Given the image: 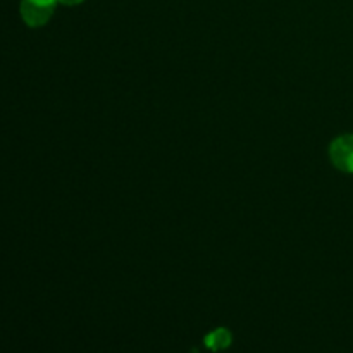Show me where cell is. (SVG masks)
I'll return each mask as SVG.
<instances>
[{
    "label": "cell",
    "mask_w": 353,
    "mask_h": 353,
    "mask_svg": "<svg viewBox=\"0 0 353 353\" xmlns=\"http://www.w3.org/2000/svg\"><path fill=\"white\" fill-rule=\"evenodd\" d=\"M19 9L24 23L31 28H38L43 26V24H47L50 21V17L54 16L55 7L41 6V3L31 2V0H23Z\"/></svg>",
    "instance_id": "2"
},
{
    "label": "cell",
    "mask_w": 353,
    "mask_h": 353,
    "mask_svg": "<svg viewBox=\"0 0 353 353\" xmlns=\"http://www.w3.org/2000/svg\"><path fill=\"white\" fill-rule=\"evenodd\" d=\"M31 2L41 3V6H48V7H55L59 3V0H31Z\"/></svg>",
    "instance_id": "4"
},
{
    "label": "cell",
    "mask_w": 353,
    "mask_h": 353,
    "mask_svg": "<svg viewBox=\"0 0 353 353\" xmlns=\"http://www.w3.org/2000/svg\"><path fill=\"white\" fill-rule=\"evenodd\" d=\"M85 0H59V3H64V6H78V3H83Z\"/></svg>",
    "instance_id": "5"
},
{
    "label": "cell",
    "mask_w": 353,
    "mask_h": 353,
    "mask_svg": "<svg viewBox=\"0 0 353 353\" xmlns=\"http://www.w3.org/2000/svg\"><path fill=\"white\" fill-rule=\"evenodd\" d=\"M330 159L334 168L353 174V134H341L331 141Z\"/></svg>",
    "instance_id": "1"
},
{
    "label": "cell",
    "mask_w": 353,
    "mask_h": 353,
    "mask_svg": "<svg viewBox=\"0 0 353 353\" xmlns=\"http://www.w3.org/2000/svg\"><path fill=\"white\" fill-rule=\"evenodd\" d=\"M205 347L212 352H221L226 350L231 343H233V336H231L230 331L226 327H217L212 333H209L203 340Z\"/></svg>",
    "instance_id": "3"
}]
</instances>
